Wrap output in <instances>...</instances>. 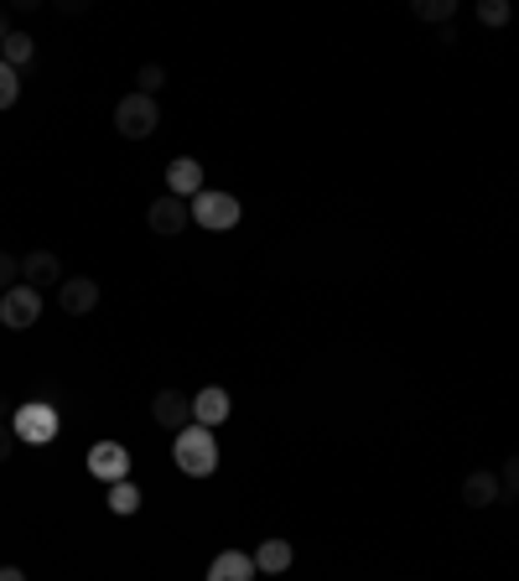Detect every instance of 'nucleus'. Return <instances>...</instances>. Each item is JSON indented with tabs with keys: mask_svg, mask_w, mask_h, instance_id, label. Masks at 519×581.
Instances as JSON below:
<instances>
[{
	"mask_svg": "<svg viewBox=\"0 0 519 581\" xmlns=\"http://www.w3.org/2000/svg\"><path fill=\"white\" fill-rule=\"evenodd\" d=\"M172 462H177V473H188V478H213L219 473V436L208 426H182L172 436Z\"/></svg>",
	"mask_w": 519,
	"mask_h": 581,
	"instance_id": "1",
	"label": "nucleus"
},
{
	"mask_svg": "<svg viewBox=\"0 0 519 581\" xmlns=\"http://www.w3.org/2000/svg\"><path fill=\"white\" fill-rule=\"evenodd\" d=\"M11 431H17V442H27V446H47V442H57L63 421H57V411H52L47 400H27V405L11 411Z\"/></svg>",
	"mask_w": 519,
	"mask_h": 581,
	"instance_id": "2",
	"label": "nucleus"
},
{
	"mask_svg": "<svg viewBox=\"0 0 519 581\" xmlns=\"http://www.w3.org/2000/svg\"><path fill=\"white\" fill-rule=\"evenodd\" d=\"M188 208H192V223H198V229H208V234H224V229H234V223H240V213H244L234 192H213V188H203Z\"/></svg>",
	"mask_w": 519,
	"mask_h": 581,
	"instance_id": "3",
	"label": "nucleus"
},
{
	"mask_svg": "<svg viewBox=\"0 0 519 581\" xmlns=\"http://www.w3.org/2000/svg\"><path fill=\"white\" fill-rule=\"evenodd\" d=\"M156 125H161V109H156V99H146V94H125V99L115 104V130H120L125 140L156 136Z\"/></svg>",
	"mask_w": 519,
	"mask_h": 581,
	"instance_id": "4",
	"label": "nucleus"
},
{
	"mask_svg": "<svg viewBox=\"0 0 519 581\" xmlns=\"http://www.w3.org/2000/svg\"><path fill=\"white\" fill-rule=\"evenodd\" d=\"M0 323L11 327V332H27V327L42 323V290H32L27 281L21 286H11L6 296H0Z\"/></svg>",
	"mask_w": 519,
	"mask_h": 581,
	"instance_id": "5",
	"label": "nucleus"
},
{
	"mask_svg": "<svg viewBox=\"0 0 519 581\" xmlns=\"http://www.w3.org/2000/svg\"><path fill=\"white\" fill-rule=\"evenodd\" d=\"M88 478L94 483H125L130 478V452L120 442H94L88 446Z\"/></svg>",
	"mask_w": 519,
	"mask_h": 581,
	"instance_id": "6",
	"label": "nucleus"
},
{
	"mask_svg": "<svg viewBox=\"0 0 519 581\" xmlns=\"http://www.w3.org/2000/svg\"><path fill=\"white\" fill-rule=\"evenodd\" d=\"M146 223H151V234H161V240H177L192 223V208L182 203V198H172V192H161V198L146 208Z\"/></svg>",
	"mask_w": 519,
	"mask_h": 581,
	"instance_id": "7",
	"label": "nucleus"
},
{
	"mask_svg": "<svg viewBox=\"0 0 519 581\" xmlns=\"http://www.w3.org/2000/svg\"><path fill=\"white\" fill-rule=\"evenodd\" d=\"M21 281L32 290H57L68 275H63V260L52 250H32V255H21Z\"/></svg>",
	"mask_w": 519,
	"mask_h": 581,
	"instance_id": "8",
	"label": "nucleus"
},
{
	"mask_svg": "<svg viewBox=\"0 0 519 581\" xmlns=\"http://www.w3.org/2000/svg\"><path fill=\"white\" fill-rule=\"evenodd\" d=\"M151 421L161 431H182V426H192V394H182V390H161L151 400Z\"/></svg>",
	"mask_w": 519,
	"mask_h": 581,
	"instance_id": "9",
	"label": "nucleus"
},
{
	"mask_svg": "<svg viewBox=\"0 0 519 581\" xmlns=\"http://www.w3.org/2000/svg\"><path fill=\"white\" fill-rule=\"evenodd\" d=\"M57 307L68 311V317H88V311L99 307V286H94V275H68V281L57 286Z\"/></svg>",
	"mask_w": 519,
	"mask_h": 581,
	"instance_id": "10",
	"label": "nucleus"
},
{
	"mask_svg": "<svg viewBox=\"0 0 519 581\" xmlns=\"http://www.w3.org/2000/svg\"><path fill=\"white\" fill-rule=\"evenodd\" d=\"M203 188H208V182H203V161H192V156H177V161H167V192H172V198L192 203Z\"/></svg>",
	"mask_w": 519,
	"mask_h": 581,
	"instance_id": "11",
	"label": "nucleus"
},
{
	"mask_svg": "<svg viewBox=\"0 0 519 581\" xmlns=\"http://www.w3.org/2000/svg\"><path fill=\"white\" fill-rule=\"evenodd\" d=\"M229 411H234V400H229V390H219V384H208V390L192 394V421L208 431H219L229 421Z\"/></svg>",
	"mask_w": 519,
	"mask_h": 581,
	"instance_id": "12",
	"label": "nucleus"
},
{
	"mask_svg": "<svg viewBox=\"0 0 519 581\" xmlns=\"http://www.w3.org/2000/svg\"><path fill=\"white\" fill-rule=\"evenodd\" d=\"M499 498H504L499 473L478 467V473H467V478H463V504H467V509H494Z\"/></svg>",
	"mask_w": 519,
	"mask_h": 581,
	"instance_id": "13",
	"label": "nucleus"
},
{
	"mask_svg": "<svg viewBox=\"0 0 519 581\" xmlns=\"http://www.w3.org/2000/svg\"><path fill=\"white\" fill-rule=\"evenodd\" d=\"M208 581H255V556L250 550H219L208 561Z\"/></svg>",
	"mask_w": 519,
	"mask_h": 581,
	"instance_id": "14",
	"label": "nucleus"
},
{
	"mask_svg": "<svg viewBox=\"0 0 519 581\" xmlns=\"http://www.w3.org/2000/svg\"><path fill=\"white\" fill-rule=\"evenodd\" d=\"M250 556H255V571H265V577H280V571H292V561H296L292 540H260Z\"/></svg>",
	"mask_w": 519,
	"mask_h": 581,
	"instance_id": "15",
	"label": "nucleus"
},
{
	"mask_svg": "<svg viewBox=\"0 0 519 581\" xmlns=\"http://www.w3.org/2000/svg\"><path fill=\"white\" fill-rule=\"evenodd\" d=\"M36 57V42H32V32H11L6 36V42H0V63H11V68H27V63H32Z\"/></svg>",
	"mask_w": 519,
	"mask_h": 581,
	"instance_id": "16",
	"label": "nucleus"
},
{
	"mask_svg": "<svg viewBox=\"0 0 519 581\" xmlns=\"http://www.w3.org/2000/svg\"><path fill=\"white\" fill-rule=\"evenodd\" d=\"M411 17L415 21H432V27H447V21L457 17V0H415Z\"/></svg>",
	"mask_w": 519,
	"mask_h": 581,
	"instance_id": "17",
	"label": "nucleus"
},
{
	"mask_svg": "<svg viewBox=\"0 0 519 581\" xmlns=\"http://www.w3.org/2000/svg\"><path fill=\"white\" fill-rule=\"evenodd\" d=\"M140 509V488L130 478L125 483H109V514H136Z\"/></svg>",
	"mask_w": 519,
	"mask_h": 581,
	"instance_id": "18",
	"label": "nucleus"
},
{
	"mask_svg": "<svg viewBox=\"0 0 519 581\" xmlns=\"http://www.w3.org/2000/svg\"><path fill=\"white\" fill-rule=\"evenodd\" d=\"M478 21H484V27H509V21H515V6H509V0H478Z\"/></svg>",
	"mask_w": 519,
	"mask_h": 581,
	"instance_id": "19",
	"label": "nucleus"
},
{
	"mask_svg": "<svg viewBox=\"0 0 519 581\" xmlns=\"http://www.w3.org/2000/svg\"><path fill=\"white\" fill-rule=\"evenodd\" d=\"M21 99V73L11 63H0V109H11Z\"/></svg>",
	"mask_w": 519,
	"mask_h": 581,
	"instance_id": "20",
	"label": "nucleus"
},
{
	"mask_svg": "<svg viewBox=\"0 0 519 581\" xmlns=\"http://www.w3.org/2000/svg\"><path fill=\"white\" fill-rule=\"evenodd\" d=\"M161 84H167V68H161V63H146V68L136 73V94H146V99H156Z\"/></svg>",
	"mask_w": 519,
	"mask_h": 581,
	"instance_id": "21",
	"label": "nucleus"
},
{
	"mask_svg": "<svg viewBox=\"0 0 519 581\" xmlns=\"http://www.w3.org/2000/svg\"><path fill=\"white\" fill-rule=\"evenodd\" d=\"M11 286H21V260L11 255V250H0V296Z\"/></svg>",
	"mask_w": 519,
	"mask_h": 581,
	"instance_id": "22",
	"label": "nucleus"
},
{
	"mask_svg": "<svg viewBox=\"0 0 519 581\" xmlns=\"http://www.w3.org/2000/svg\"><path fill=\"white\" fill-rule=\"evenodd\" d=\"M499 483H504V494H509V498H519V452L499 467Z\"/></svg>",
	"mask_w": 519,
	"mask_h": 581,
	"instance_id": "23",
	"label": "nucleus"
},
{
	"mask_svg": "<svg viewBox=\"0 0 519 581\" xmlns=\"http://www.w3.org/2000/svg\"><path fill=\"white\" fill-rule=\"evenodd\" d=\"M11 411H0V462H11V452H17V431H11V421H6Z\"/></svg>",
	"mask_w": 519,
	"mask_h": 581,
	"instance_id": "24",
	"label": "nucleus"
},
{
	"mask_svg": "<svg viewBox=\"0 0 519 581\" xmlns=\"http://www.w3.org/2000/svg\"><path fill=\"white\" fill-rule=\"evenodd\" d=\"M0 581H27V571L21 566H0Z\"/></svg>",
	"mask_w": 519,
	"mask_h": 581,
	"instance_id": "25",
	"label": "nucleus"
},
{
	"mask_svg": "<svg viewBox=\"0 0 519 581\" xmlns=\"http://www.w3.org/2000/svg\"><path fill=\"white\" fill-rule=\"evenodd\" d=\"M11 32H17V27H11V21H6V11H0V42H6Z\"/></svg>",
	"mask_w": 519,
	"mask_h": 581,
	"instance_id": "26",
	"label": "nucleus"
},
{
	"mask_svg": "<svg viewBox=\"0 0 519 581\" xmlns=\"http://www.w3.org/2000/svg\"><path fill=\"white\" fill-rule=\"evenodd\" d=\"M0 411H6V400H0Z\"/></svg>",
	"mask_w": 519,
	"mask_h": 581,
	"instance_id": "27",
	"label": "nucleus"
}]
</instances>
